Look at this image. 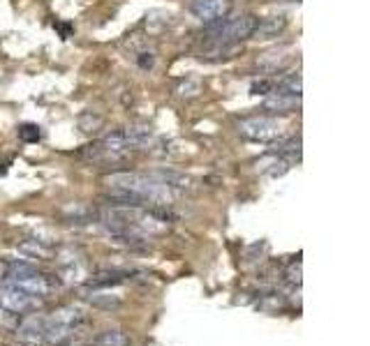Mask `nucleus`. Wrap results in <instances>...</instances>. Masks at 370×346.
Instances as JSON below:
<instances>
[{
  "label": "nucleus",
  "instance_id": "nucleus-1",
  "mask_svg": "<svg viewBox=\"0 0 370 346\" xmlns=\"http://www.w3.org/2000/svg\"><path fill=\"white\" fill-rule=\"evenodd\" d=\"M287 125L278 116H250L239 121V132L250 141H261V143H273L281 141L285 136Z\"/></svg>",
  "mask_w": 370,
  "mask_h": 346
},
{
  "label": "nucleus",
  "instance_id": "nucleus-2",
  "mask_svg": "<svg viewBox=\"0 0 370 346\" xmlns=\"http://www.w3.org/2000/svg\"><path fill=\"white\" fill-rule=\"evenodd\" d=\"M40 305H42L40 298L23 294V291L16 289L14 284H7L5 289H0V309H5V312H10V314L21 316L26 312L38 309Z\"/></svg>",
  "mask_w": 370,
  "mask_h": 346
},
{
  "label": "nucleus",
  "instance_id": "nucleus-3",
  "mask_svg": "<svg viewBox=\"0 0 370 346\" xmlns=\"http://www.w3.org/2000/svg\"><path fill=\"white\" fill-rule=\"evenodd\" d=\"M234 0H192L190 12L204 23H218L232 12Z\"/></svg>",
  "mask_w": 370,
  "mask_h": 346
},
{
  "label": "nucleus",
  "instance_id": "nucleus-4",
  "mask_svg": "<svg viewBox=\"0 0 370 346\" xmlns=\"http://www.w3.org/2000/svg\"><path fill=\"white\" fill-rule=\"evenodd\" d=\"M12 284L16 289H21L23 294L35 296V298H47L51 294V289L58 284V279L53 281L51 275H40V272H33L28 277H21V279H12Z\"/></svg>",
  "mask_w": 370,
  "mask_h": 346
},
{
  "label": "nucleus",
  "instance_id": "nucleus-5",
  "mask_svg": "<svg viewBox=\"0 0 370 346\" xmlns=\"http://www.w3.org/2000/svg\"><path fill=\"white\" fill-rule=\"evenodd\" d=\"M292 47H276V49H268L264 51L261 56L257 58V65L264 69V72H283L287 65L292 62Z\"/></svg>",
  "mask_w": 370,
  "mask_h": 346
},
{
  "label": "nucleus",
  "instance_id": "nucleus-6",
  "mask_svg": "<svg viewBox=\"0 0 370 346\" xmlns=\"http://www.w3.org/2000/svg\"><path fill=\"white\" fill-rule=\"evenodd\" d=\"M299 106H301V95H287V93L273 90V93L266 97L264 111H268L271 116H278V113H292Z\"/></svg>",
  "mask_w": 370,
  "mask_h": 346
},
{
  "label": "nucleus",
  "instance_id": "nucleus-7",
  "mask_svg": "<svg viewBox=\"0 0 370 346\" xmlns=\"http://www.w3.org/2000/svg\"><path fill=\"white\" fill-rule=\"evenodd\" d=\"M44 328H47V321L44 318H26L21 325H16V337H19V342L28 344V346H38L44 342Z\"/></svg>",
  "mask_w": 370,
  "mask_h": 346
},
{
  "label": "nucleus",
  "instance_id": "nucleus-8",
  "mask_svg": "<svg viewBox=\"0 0 370 346\" xmlns=\"http://www.w3.org/2000/svg\"><path fill=\"white\" fill-rule=\"evenodd\" d=\"M287 16L285 14H271L266 16V19H261L257 23V28H255V35L252 38H257V40H273L278 38V35H283L287 30Z\"/></svg>",
  "mask_w": 370,
  "mask_h": 346
},
{
  "label": "nucleus",
  "instance_id": "nucleus-9",
  "mask_svg": "<svg viewBox=\"0 0 370 346\" xmlns=\"http://www.w3.org/2000/svg\"><path fill=\"white\" fill-rule=\"evenodd\" d=\"M86 300H88L90 307L102 309V312H116V309H121V305H123V298L119 294H111V291H107V289H93L86 296Z\"/></svg>",
  "mask_w": 370,
  "mask_h": 346
},
{
  "label": "nucleus",
  "instance_id": "nucleus-10",
  "mask_svg": "<svg viewBox=\"0 0 370 346\" xmlns=\"http://www.w3.org/2000/svg\"><path fill=\"white\" fill-rule=\"evenodd\" d=\"M128 277H130V270H116V268L114 270H100V272H95L86 284L93 286V289H109L116 284H123Z\"/></svg>",
  "mask_w": 370,
  "mask_h": 346
},
{
  "label": "nucleus",
  "instance_id": "nucleus-11",
  "mask_svg": "<svg viewBox=\"0 0 370 346\" xmlns=\"http://www.w3.org/2000/svg\"><path fill=\"white\" fill-rule=\"evenodd\" d=\"M16 247H19V252L26 254L28 259H38V261H51L53 259V250L44 240H38V238L21 240Z\"/></svg>",
  "mask_w": 370,
  "mask_h": 346
},
{
  "label": "nucleus",
  "instance_id": "nucleus-12",
  "mask_svg": "<svg viewBox=\"0 0 370 346\" xmlns=\"http://www.w3.org/2000/svg\"><path fill=\"white\" fill-rule=\"evenodd\" d=\"M72 335H75V328H67V325H60V323H53V321H47V328H44V342L51 344V346L70 344Z\"/></svg>",
  "mask_w": 370,
  "mask_h": 346
},
{
  "label": "nucleus",
  "instance_id": "nucleus-13",
  "mask_svg": "<svg viewBox=\"0 0 370 346\" xmlns=\"http://www.w3.org/2000/svg\"><path fill=\"white\" fill-rule=\"evenodd\" d=\"M151 178L160 180V183H165L167 187H178V189H187L190 187L192 180L185 176V173H178V171H171V169H158V171H151L148 173Z\"/></svg>",
  "mask_w": 370,
  "mask_h": 346
},
{
  "label": "nucleus",
  "instance_id": "nucleus-14",
  "mask_svg": "<svg viewBox=\"0 0 370 346\" xmlns=\"http://www.w3.org/2000/svg\"><path fill=\"white\" fill-rule=\"evenodd\" d=\"M84 312H81L79 307H60L53 312L51 321L53 323H60V325H67V328H77L84 323Z\"/></svg>",
  "mask_w": 370,
  "mask_h": 346
},
{
  "label": "nucleus",
  "instance_id": "nucleus-15",
  "mask_svg": "<svg viewBox=\"0 0 370 346\" xmlns=\"http://www.w3.org/2000/svg\"><path fill=\"white\" fill-rule=\"evenodd\" d=\"M271 152L281 155V157L287 160V162L299 160L301 157V139H299V136H292V139H287V141L281 139L273 145V148H271Z\"/></svg>",
  "mask_w": 370,
  "mask_h": 346
},
{
  "label": "nucleus",
  "instance_id": "nucleus-16",
  "mask_svg": "<svg viewBox=\"0 0 370 346\" xmlns=\"http://www.w3.org/2000/svg\"><path fill=\"white\" fill-rule=\"evenodd\" d=\"M77 125H79V130L84 134H95V132H100L104 127V116L95 113V111H84L79 116Z\"/></svg>",
  "mask_w": 370,
  "mask_h": 346
},
{
  "label": "nucleus",
  "instance_id": "nucleus-17",
  "mask_svg": "<svg viewBox=\"0 0 370 346\" xmlns=\"http://www.w3.org/2000/svg\"><path fill=\"white\" fill-rule=\"evenodd\" d=\"M202 90H204V84L200 79H192V77H187L183 81H178V86L174 93L180 97V99H195V97H200L202 95Z\"/></svg>",
  "mask_w": 370,
  "mask_h": 346
},
{
  "label": "nucleus",
  "instance_id": "nucleus-18",
  "mask_svg": "<svg viewBox=\"0 0 370 346\" xmlns=\"http://www.w3.org/2000/svg\"><path fill=\"white\" fill-rule=\"evenodd\" d=\"M130 337L123 330H104L95 337V346H130Z\"/></svg>",
  "mask_w": 370,
  "mask_h": 346
},
{
  "label": "nucleus",
  "instance_id": "nucleus-19",
  "mask_svg": "<svg viewBox=\"0 0 370 346\" xmlns=\"http://www.w3.org/2000/svg\"><path fill=\"white\" fill-rule=\"evenodd\" d=\"M278 93H287V95H301L303 84H301V74H287L276 84Z\"/></svg>",
  "mask_w": 370,
  "mask_h": 346
},
{
  "label": "nucleus",
  "instance_id": "nucleus-20",
  "mask_svg": "<svg viewBox=\"0 0 370 346\" xmlns=\"http://www.w3.org/2000/svg\"><path fill=\"white\" fill-rule=\"evenodd\" d=\"M62 213H65L70 220H75V222H86V220H90V208L88 206H84V203H70V206H65L62 208Z\"/></svg>",
  "mask_w": 370,
  "mask_h": 346
},
{
  "label": "nucleus",
  "instance_id": "nucleus-21",
  "mask_svg": "<svg viewBox=\"0 0 370 346\" xmlns=\"http://www.w3.org/2000/svg\"><path fill=\"white\" fill-rule=\"evenodd\" d=\"M40 136H42V132H40V127L35 125V123H23V125H19V139H21L23 143H38Z\"/></svg>",
  "mask_w": 370,
  "mask_h": 346
},
{
  "label": "nucleus",
  "instance_id": "nucleus-22",
  "mask_svg": "<svg viewBox=\"0 0 370 346\" xmlns=\"http://www.w3.org/2000/svg\"><path fill=\"white\" fill-rule=\"evenodd\" d=\"M33 272H38V270H35L33 263H26V261H12V263H10V281H12V279L28 277V275H33Z\"/></svg>",
  "mask_w": 370,
  "mask_h": 346
},
{
  "label": "nucleus",
  "instance_id": "nucleus-23",
  "mask_svg": "<svg viewBox=\"0 0 370 346\" xmlns=\"http://www.w3.org/2000/svg\"><path fill=\"white\" fill-rule=\"evenodd\" d=\"M273 90H276V81L273 79H259V81H252L250 95H271Z\"/></svg>",
  "mask_w": 370,
  "mask_h": 346
},
{
  "label": "nucleus",
  "instance_id": "nucleus-24",
  "mask_svg": "<svg viewBox=\"0 0 370 346\" xmlns=\"http://www.w3.org/2000/svg\"><path fill=\"white\" fill-rule=\"evenodd\" d=\"M285 277H287V281H290V284H294V286H301V261H294L292 266L287 268Z\"/></svg>",
  "mask_w": 370,
  "mask_h": 346
},
{
  "label": "nucleus",
  "instance_id": "nucleus-25",
  "mask_svg": "<svg viewBox=\"0 0 370 346\" xmlns=\"http://www.w3.org/2000/svg\"><path fill=\"white\" fill-rule=\"evenodd\" d=\"M137 62H139L141 69H153V65H156V56H153V53H148V51H143V53H139Z\"/></svg>",
  "mask_w": 370,
  "mask_h": 346
},
{
  "label": "nucleus",
  "instance_id": "nucleus-26",
  "mask_svg": "<svg viewBox=\"0 0 370 346\" xmlns=\"http://www.w3.org/2000/svg\"><path fill=\"white\" fill-rule=\"evenodd\" d=\"M7 279H10V263H7L5 259H0V284Z\"/></svg>",
  "mask_w": 370,
  "mask_h": 346
},
{
  "label": "nucleus",
  "instance_id": "nucleus-27",
  "mask_svg": "<svg viewBox=\"0 0 370 346\" xmlns=\"http://www.w3.org/2000/svg\"><path fill=\"white\" fill-rule=\"evenodd\" d=\"M56 28L60 30L62 40H67V38H70V33H72V26H70V23H56Z\"/></svg>",
  "mask_w": 370,
  "mask_h": 346
}]
</instances>
